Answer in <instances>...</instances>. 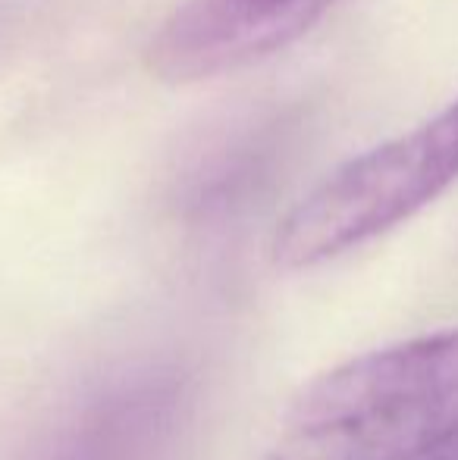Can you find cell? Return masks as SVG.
<instances>
[{
  "label": "cell",
  "mask_w": 458,
  "mask_h": 460,
  "mask_svg": "<svg viewBox=\"0 0 458 460\" xmlns=\"http://www.w3.org/2000/svg\"><path fill=\"white\" fill-rule=\"evenodd\" d=\"M458 436V329L377 348L311 379L267 460H421Z\"/></svg>",
  "instance_id": "cell-1"
},
{
  "label": "cell",
  "mask_w": 458,
  "mask_h": 460,
  "mask_svg": "<svg viewBox=\"0 0 458 460\" xmlns=\"http://www.w3.org/2000/svg\"><path fill=\"white\" fill-rule=\"evenodd\" d=\"M458 179V97L424 126L346 160L308 191L274 238L286 270L327 263L415 217Z\"/></svg>",
  "instance_id": "cell-2"
},
{
  "label": "cell",
  "mask_w": 458,
  "mask_h": 460,
  "mask_svg": "<svg viewBox=\"0 0 458 460\" xmlns=\"http://www.w3.org/2000/svg\"><path fill=\"white\" fill-rule=\"evenodd\" d=\"M337 0H183L160 22L145 60L166 85L236 73L299 41Z\"/></svg>",
  "instance_id": "cell-3"
},
{
  "label": "cell",
  "mask_w": 458,
  "mask_h": 460,
  "mask_svg": "<svg viewBox=\"0 0 458 460\" xmlns=\"http://www.w3.org/2000/svg\"><path fill=\"white\" fill-rule=\"evenodd\" d=\"M421 460H458V436L443 442L440 448H434L430 455H424Z\"/></svg>",
  "instance_id": "cell-4"
}]
</instances>
